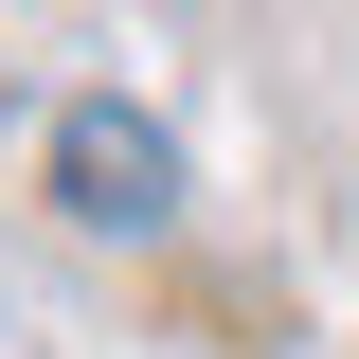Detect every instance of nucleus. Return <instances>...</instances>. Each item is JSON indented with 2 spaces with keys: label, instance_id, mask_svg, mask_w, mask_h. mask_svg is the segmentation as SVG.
Here are the masks:
<instances>
[{
  "label": "nucleus",
  "instance_id": "f257e3e1",
  "mask_svg": "<svg viewBox=\"0 0 359 359\" xmlns=\"http://www.w3.org/2000/svg\"><path fill=\"white\" fill-rule=\"evenodd\" d=\"M54 198H72L90 233H162V216H180V144L144 126L126 90H90L72 126H54Z\"/></svg>",
  "mask_w": 359,
  "mask_h": 359
}]
</instances>
